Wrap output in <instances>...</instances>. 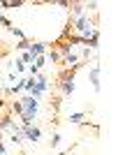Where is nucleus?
<instances>
[{
    "label": "nucleus",
    "mask_w": 139,
    "mask_h": 155,
    "mask_svg": "<svg viewBox=\"0 0 139 155\" xmlns=\"http://www.w3.org/2000/svg\"><path fill=\"white\" fill-rule=\"evenodd\" d=\"M21 107H23V114H26V116L35 118V116H37V109H40V102L33 100L30 95H23V97H21Z\"/></svg>",
    "instance_id": "f257e3e1"
},
{
    "label": "nucleus",
    "mask_w": 139,
    "mask_h": 155,
    "mask_svg": "<svg viewBox=\"0 0 139 155\" xmlns=\"http://www.w3.org/2000/svg\"><path fill=\"white\" fill-rule=\"evenodd\" d=\"M42 137V130L37 125H30V127H23V139H28L30 143H37Z\"/></svg>",
    "instance_id": "f03ea898"
},
{
    "label": "nucleus",
    "mask_w": 139,
    "mask_h": 155,
    "mask_svg": "<svg viewBox=\"0 0 139 155\" xmlns=\"http://www.w3.org/2000/svg\"><path fill=\"white\" fill-rule=\"evenodd\" d=\"M28 51L33 53L35 58H40V56H44V53L49 51V44H46V42H33V39H30V46H28Z\"/></svg>",
    "instance_id": "7ed1b4c3"
},
{
    "label": "nucleus",
    "mask_w": 139,
    "mask_h": 155,
    "mask_svg": "<svg viewBox=\"0 0 139 155\" xmlns=\"http://www.w3.org/2000/svg\"><path fill=\"white\" fill-rule=\"evenodd\" d=\"M84 14H86L84 2H70V19L67 21H74V19H79V16H84Z\"/></svg>",
    "instance_id": "20e7f679"
},
{
    "label": "nucleus",
    "mask_w": 139,
    "mask_h": 155,
    "mask_svg": "<svg viewBox=\"0 0 139 155\" xmlns=\"http://www.w3.org/2000/svg\"><path fill=\"white\" fill-rule=\"evenodd\" d=\"M100 72H102V67L100 65H91V84H93V88H95V93H100Z\"/></svg>",
    "instance_id": "39448f33"
},
{
    "label": "nucleus",
    "mask_w": 139,
    "mask_h": 155,
    "mask_svg": "<svg viewBox=\"0 0 139 155\" xmlns=\"http://www.w3.org/2000/svg\"><path fill=\"white\" fill-rule=\"evenodd\" d=\"M46 63H53V65H60V53L56 51V49H49V51L44 53Z\"/></svg>",
    "instance_id": "423d86ee"
},
{
    "label": "nucleus",
    "mask_w": 139,
    "mask_h": 155,
    "mask_svg": "<svg viewBox=\"0 0 139 155\" xmlns=\"http://www.w3.org/2000/svg\"><path fill=\"white\" fill-rule=\"evenodd\" d=\"M84 118H86V114H84V111H77V114H70L67 120L72 125H84Z\"/></svg>",
    "instance_id": "0eeeda50"
},
{
    "label": "nucleus",
    "mask_w": 139,
    "mask_h": 155,
    "mask_svg": "<svg viewBox=\"0 0 139 155\" xmlns=\"http://www.w3.org/2000/svg\"><path fill=\"white\" fill-rule=\"evenodd\" d=\"M9 111H12V114H14V116H23V107H21V100H14V102L12 104H9Z\"/></svg>",
    "instance_id": "6e6552de"
},
{
    "label": "nucleus",
    "mask_w": 139,
    "mask_h": 155,
    "mask_svg": "<svg viewBox=\"0 0 139 155\" xmlns=\"http://www.w3.org/2000/svg\"><path fill=\"white\" fill-rule=\"evenodd\" d=\"M9 32H12V35H14L16 39H30V37L26 35V32L21 30V28H16V26H12V28H9Z\"/></svg>",
    "instance_id": "1a4fd4ad"
},
{
    "label": "nucleus",
    "mask_w": 139,
    "mask_h": 155,
    "mask_svg": "<svg viewBox=\"0 0 139 155\" xmlns=\"http://www.w3.org/2000/svg\"><path fill=\"white\" fill-rule=\"evenodd\" d=\"M28 46H30V39H19V42H16V46H14V49H16V51H26Z\"/></svg>",
    "instance_id": "9d476101"
},
{
    "label": "nucleus",
    "mask_w": 139,
    "mask_h": 155,
    "mask_svg": "<svg viewBox=\"0 0 139 155\" xmlns=\"http://www.w3.org/2000/svg\"><path fill=\"white\" fill-rule=\"evenodd\" d=\"M12 65H14V70H12V72H14V74H21V72H23V70H26V65H23V63H21V60H19V58H16V60H14V63H12Z\"/></svg>",
    "instance_id": "9b49d317"
},
{
    "label": "nucleus",
    "mask_w": 139,
    "mask_h": 155,
    "mask_svg": "<svg viewBox=\"0 0 139 155\" xmlns=\"http://www.w3.org/2000/svg\"><path fill=\"white\" fill-rule=\"evenodd\" d=\"M26 70H28V77H37V74H40V72H42V70H40V67H37V65H35V63H33V65H28Z\"/></svg>",
    "instance_id": "f8f14e48"
},
{
    "label": "nucleus",
    "mask_w": 139,
    "mask_h": 155,
    "mask_svg": "<svg viewBox=\"0 0 139 155\" xmlns=\"http://www.w3.org/2000/svg\"><path fill=\"white\" fill-rule=\"evenodd\" d=\"M60 146V132H53L51 134V148H58Z\"/></svg>",
    "instance_id": "ddd939ff"
},
{
    "label": "nucleus",
    "mask_w": 139,
    "mask_h": 155,
    "mask_svg": "<svg viewBox=\"0 0 139 155\" xmlns=\"http://www.w3.org/2000/svg\"><path fill=\"white\" fill-rule=\"evenodd\" d=\"M35 65H37V67H40V70H42V67H44V65H46V58H44V56H40V58L35 60Z\"/></svg>",
    "instance_id": "4468645a"
},
{
    "label": "nucleus",
    "mask_w": 139,
    "mask_h": 155,
    "mask_svg": "<svg viewBox=\"0 0 139 155\" xmlns=\"http://www.w3.org/2000/svg\"><path fill=\"white\" fill-rule=\"evenodd\" d=\"M0 95H2V84H0Z\"/></svg>",
    "instance_id": "2eb2a0df"
}]
</instances>
